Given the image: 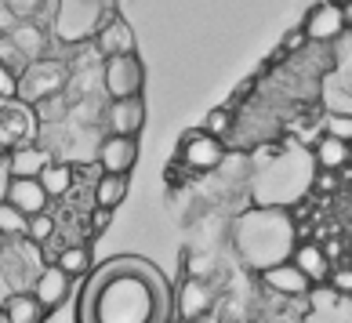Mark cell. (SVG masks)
Listing matches in <instances>:
<instances>
[{
    "label": "cell",
    "instance_id": "6da1fadb",
    "mask_svg": "<svg viewBox=\"0 0 352 323\" xmlns=\"http://www.w3.org/2000/svg\"><path fill=\"white\" fill-rule=\"evenodd\" d=\"M175 294L164 273L142 258H120L91 280L80 323H171Z\"/></svg>",
    "mask_w": 352,
    "mask_h": 323
},
{
    "label": "cell",
    "instance_id": "7a4b0ae2",
    "mask_svg": "<svg viewBox=\"0 0 352 323\" xmlns=\"http://www.w3.org/2000/svg\"><path fill=\"white\" fill-rule=\"evenodd\" d=\"M232 247L247 269L262 276L265 269L291 262L298 247V225L283 208H251L232 222Z\"/></svg>",
    "mask_w": 352,
    "mask_h": 323
},
{
    "label": "cell",
    "instance_id": "3957f363",
    "mask_svg": "<svg viewBox=\"0 0 352 323\" xmlns=\"http://www.w3.org/2000/svg\"><path fill=\"white\" fill-rule=\"evenodd\" d=\"M316 157L302 146H283L272 157H265L254 167V208H283L291 211L294 203H302L312 186H316Z\"/></svg>",
    "mask_w": 352,
    "mask_h": 323
},
{
    "label": "cell",
    "instance_id": "277c9868",
    "mask_svg": "<svg viewBox=\"0 0 352 323\" xmlns=\"http://www.w3.org/2000/svg\"><path fill=\"white\" fill-rule=\"evenodd\" d=\"M113 15L106 0H55L51 15V36L62 47H80L98 36V30Z\"/></svg>",
    "mask_w": 352,
    "mask_h": 323
},
{
    "label": "cell",
    "instance_id": "5b68a950",
    "mask_svg": "<svg viewBox=\"0 0 352 323\" xmlns=\"http://www.w3.org/2000/svg\"><path fill=\"white\" fill-rule=\"evenodd\" d=\"M69 80H73V73H69L66 58H55V55L36 58L19 73V98L25 102V106H41L44 98L66 95Z\"/></svg>",
    "mask_w": 352,
    "mask_h": 323
},
{
    "label": "cell",
    "instance_id": "8992f818",
    "mask_svg": "<svg viewBox=\"0 0 352 323\" xmlns=\"http://www.w3.org/2000/svg\"><path fill=\"white\" fill-rule=\"evenodd\" d=\"M36 131H41V120L33 106H25L22 98H0V153L33 146Z\"/></svg>",
    "mask_w": 352,
    "mask_h": 323
},
{
    "label": "cell",
    "instance_id": "52a82bcc",
    "mask_svg": "<svg viewBox=\"0 0 352 323\" xmlns=\"http://www.w3.org/2000/svg\"><path fill=\"white\" fill-rule=\"evenodd\" d=\"M146 87V66L138 55H116L102 62V91L109 102L116 98H138Z\"/></svg>",
    "mask_w": 352,
    "mask_h": 323
},
{
    "label": "cell",
    "instance_id": "ba28073f",
    "mask_svg": "<svg viewBox=\"0 0 352 323\" xmlns=\"http://www.w3.org/2000/svg\"><path fill=\"white\" fill-rule=\"evenodd\" d=\"M178 157H182V164H186L189 171L211 175V171H218V167L226 164V146H221V138L207 135L204 127H192V131L182 135Z\"/></svg>",
    "mask_w": 352,
    "mask_h": 323
},
{
    "label": "cell",
    "instance_id": "9c48e42d",
    "mask_svg": "<svg viewBox=\"0 0 352 323\" xmlns=\"http://www.w3.org/2000/svg\"><path fill=\"white\" fill-rule=\"evenodd\" d=\"M302 30L309 36V44H334L338 36L349 30L342 4H338V0H320V4H312L302 19Z\"/></svg>",
    "mask_w": 352,
    "mask_h": 323
},
{
    "label": "cell",
    "instance_id": "30bf717a",
    "mask_svg": "<svg viewBox=\"0 0 352 323\" xmlns=\"http://www.w3.org/2000/svg\"><path fill=\"white\" fill-rule=\"evenodd\" d=\"M302 323H352V298L331 291L327 283H323V287H312Z\"/></svg>",
    "mask_w": 352,
    "mask_h": 323
},
{
    "label": "cell",
    "instance_id": "8fae6325",
    "mask_svg": "<svg viewBox=\"0 0 352 323\" xmlns=\"http://www.w3.org/2000/svg\"><path fill=\"white\" fill-rule=\"evenodd\" d=\"M102 120H106L109 135L135 138L142 127H146V102H142V95L138 98H116L102 109Z\"/></svg>",
    "mask_w": 352,
    "mask_h": 323
},
{
    "label": "cell",
    "instance_id": "7c38bea8",
    "mask_svg": "<svg viewBox=\"0 0 352 323\" xmlns=\"http://www.w3.org/2000/svg\"><path fill=\"white\" fill-rule=\"evenodd\" d=\"M175 309L178 320H204L214 309V287L207 276H189L175 294Z\"/></svg>",
    "mask_w": 352,
    "mask_h": 323
},
{
    "label": "cell",
    "instance_id": "4fadbf2b",
    "mask_svg": "<svg viewBox=\"0 0 352 323\" xmlns=\"http://www.w3.org/2000/svg\"><path fill=\"white\" fill-rule=\"evenodd\" d=\"M138 164V138L124 135H106L98 146V167L106 175H131V167Z\"/></svg>",
    "mask_w": 352,
    "mask_h": 323
},
{
    "label": "cell",
    "instance_id": "5bb4252c",
    "mask_svg": "<svg viewBox=\"0 0 352 323\" xmlns=\"http://www.w3.org/2000/svg\"><path fill=\"white\" fill-rule=\"evenodd\" d=\"M262 287L291 302V298H309L312 283H309V276H305L294 262H283V265L265 269V273H262Z\"/></svg>",
    "mask_w": 352,
    "mask_h": 323
},
{
    "label": "cell",
    "instance_id": "9a60e30c",
    "mask_svg": "<svg viewBox=\"0 0 352 323\" xmlns=\"http://www.w3.org/2000/svg\"><path fill=\"white\" fill-rule=\"evenodd\" d=\"M15 51L25 62H36V58H47V47H51V25L47 22H15V30L8 33Z\"/></svg>",
    "mask_w": 352,
    "mask_h": 323
},
{
    "label": "cell",
    "instance_id": "2e32d148",
    "mask_svg": "<svg viewBox=\"0 0 352 323\" xmlns=\"http://www.w3.org/2000/svg\"><path fill=\"white\" fill-rule=\"evenodd\" d=\"M291 262H294V265L309 276L312 287H323V283L331 280V273H334L331 254L323 251V243H316V240H302V243H298L294 254H291Z\"/></svg>",
    "mask_w": 352,
    "mask_h": 323
},
{
    "label": "cell",
    "instance_id": "e0dca14e",
    "mask_svg": "<svg viewBox=\"0 0 352 323\" xmlns=\"http://www.w3.org/2000/svg\"><path fill=\"white\" fill-rule=\"evenodd\" d=\"M8 203L11 208H19L25 218H33V214H44L47 211V189L41 186V178H11V186H8Z\"/></svg>",
    "mask_w": 352,
    "mask_h": 323
},
{
    "label": "cell",
    "instance_id": "ac0fdd59",
    "mask_svg": "<svg viewBox=\"0 0 352 323\" xmlns=\"http://www.w3.org/2000/svg\"><path fill=\"white\" fill-rule=\"evenodd\" d=\"M95 47L102 58H116V55H135V33L120 15H109L106 25L95 36Z\"/></svg>",
    "mask_w": 352,
    "mask_h": 323
},
{
    "label": "cell",
    "instance_id": "d6986e66",
    "mask_svg": "<svg viewBox=\"0 0 352 323\" xmlns=\"http://www.w3.org/2000/svg\"><path fill=\"white\" fill-rule=\"evenodd\" d=\"M69 280L73 276H66L58 265H44L41 273H36V280H33V298L51 313V309H58L62 302L69 298Z\"/></svg>",
    "mask_w": 352,
    "mask_h": 323
},
{
    "label": "cell",
    "instance_id": "ffe728a7",
    "mask_svg": "<svg viewBox=\"0 0 352 323\" xmlns=\"http://www.w3.org/2000/svg\"><path fill=\"white\" fill-rule=\"evenodd\" d=\"M51 164V153L44 146H22L15 153H8V171L11 178H41L44 175V167Z\"/></svg>",
    "mask_w": 352,
    "mask_h": 323
},
{
    "label": "cell",
    "instance_id": "44dd1931",
    "mask_svg": "<svg viewBox=\"0 0 352 323\" xmlns=\"http://www.w3.org/2000/svg\"><path fill=\"white\" fill-rule=\"evenodd\" d=\"M0 313H4L8 323H44L47 309L33 298V291H15V294H8V298H4Z\"/></svg>",
    "mask_w": 352,
    "mask_h": 323
},
{
    "label": "cell",
    "instance_id": "7402d4cb",
    "mask_svg": "<svg viewBox=\"0 0 352 323\" xmlns=\"http://www.w3.org/2000/svg\"><path fill=\"white\" fill-rule=\"evenodd\" d=\"M312 157H316V167H320V171H345V167H352L349 142L331 138V135L316 138V146H312Z\"/></svg>",
    "mask_w": 352,
    "mask_h": 323
},
{
    "label": "cell",
    "instance_id": "603a6c76",
    "mask_svg": "<svg viewBox=\"0 0 352 323\" xmlns=\"http://www.w3.org/2000/svg\"><path fill=\"white\" fill-rule=\"evenodd\" d=\"M124 197H127V175H106L102 171L98 182H95V208L116 211L124 203Z\"/></svg>",
    "mask_w": 352,
    "mask_h": 323
},
{
    "label": "cell",
    "instance_id": "cb8c5ba5",
    "mask_svg": "<svg viewBox=\"0 0 352 323\" xmlns=\"http://www.w3.org/2000/svg\"><path fill=\"white\" fill-rule=\"evenodd\" d=\"M41 186L47 189L51 200L66 197V192L73 189V164H66V160H51V164L44 167V175H41Z\"/></svg>",
    "mask_w": 352,
    "mask_h": 323
},
{
    "label": "cell",
    "instance_id": "d4e9b609",
    "mask_svg": "<svg viewBox=\"0 0 352 323\" xmlns=\"http://www.w3.org/2000/svg\"><path fill=\"white\" fill-rule=\"evenodd\" d=\"M55 265H58L66 276H84L87 269H91V251L84 247V243H73V247H62V251H58V258H55Z\"/></svg>",
    "mask_w": 352,
    "mask_h": 323
},
{
    "label": "cell",
    "instance_id": "484cf974",
    "mask_svg": "<svg viewBox=\"0 0 352 323\" xmlns=\"http://www.w3.org/2000/svg\"><path fill=\"white\" fill-rule=\"evenodd\" d=\"M30 229V218H25L19 208H11L8 200H0V240H19Z\"/></svg>",
    "mask_w": 352,
    "mask_h": 323
},
{
    "label": "cell",
    "instance_id": "4316f807",
    "mask_svg": "<svg viewBox=\"0 0 352 323\" xmlns=\"http://www.w3.org/2000/svg\"><path fill=\"white\" fill-rule=\"evenodd\" d=\"M36 109V120L41 124H62L69 116V95H55V98H44Z\"/></svg>",
    "mask_w": 352,
    "mask_h": 323
},
{
    "label": "cell",
    "instance_id": "83f0119b",
    "mask_svg": "<svg viewBox=\"0 0 352 323\" xmlns=\"http://www.w3.org/2000/svg\"><path fill=\"white\" fill-rule=\"evenodd\" d=\"M19 22H41L47 15V0H4Z\"/></svg>",
    "mask_w": 352,
    "mask_h": 323
},
{
    "label": "cell",
    "instance_id": "f1b7e54d",
    "mask_svg": "<svg viewBox=\"0 0 352 323\" xmlns=\"http://www.w3.org/2000/svg\"><path fill=\"white\" fill-rule=\"evenodd\" d=\"M25 236L44 247V243L55 236V218H51L47 211H44V214H33V218H30V229H25Z\"/></svg>",
    "mask_w": 352,
    "mask_h": 323
},
{
    "label": "cell",
    "instance_id": "f546056e",
    "mask_svg": "<svg viewBox=\"0 0 352 323\" xmlns=\"http://www.w3.org/2000/svg\"><path fill=\"white\" fill-rule=\"evenodd\" d=\"M323 135L352 142V116L349 113H327V127H323Z\"/></svg>",
    "mask_w": 352,
    "mask_h": 323
},
{
    "label": "cell",
    "instance_id": "4dcf8cb0",
    "mask_svg": "<svg viewBox=\"0 0 352 323\" xmlns=\"http://www.w3.org/2000/svg\"><path fill=\"white\" fill-rule=\"evenodd\" d=\"M229 124H232V113L226 109V106H218V109H211L207 113V120H204V131L207 135H214V138H221L229 131Z\"/></svg>",
    "mask_w": 352,
    "mask_h": 323
},
{
    "label": "cell",
    "instance_id": "1f68e13d",
    "mask_svg": "<svg viewBox=\"0 0 352 323\" xmlns=\"http://www.w3.org/2000/svg\"><path fill=\"white\" fill-rule=\"evenodd\" d=\"M327 287L338 291V294H345V298H352V265H338L331 280H327Z\"/></svg>",
    "mask_w": 352,
    "mask_h": 323
},
{
    "label": "cell",
    "instance_id": "d6a6232c",
    "mask_svg": "<svg viewBox=\"0 0 352 323\" xmlns=\"http://www.w3.org/2000/svg\"><path fill=\"white\" fill-rule=\"evenodd\" d=\"M0 98H19V73L0 62Z\"/></svg>",
    "mask_w": 352,
    "mask_h": 323
},
{
    "label": "cell",
    "instance_id": "836d02e7",
    "mask_svg": "<svg viewBox=\"0 0 352 323\" xmlns=\"http://www.w3.org/2000/svg\"><path fill=\"white\" fill-rule=\"evenodd\" d=\"M305 44H309V36H305L302 25H298V30H291V33L283 36V51H291V55H298V51H302Z\"/></svg>",
    "mask_w": 352,
    "mask_h": 323
},
{
    "label": "cell",
    "instance_id": "e575fe53",
    "mask_svg": "<svg viewBox=\"0 0 352 323\" xmlns=\"http://www.w3.org/2000/svg\"><path fill=\"white\" fill-rule=\"evenodd\" d=\"M109 222H113V211L109 208H95V211H91V232H95V236H98V232H106Z\"/></svg>",
    "mask_w": 352,
    "mask_h": 323
},
{
    "label": "cell",
    "instance_id": "d590c367",
    "mask_svg": "<svg viewBox=\"0 0 352 323\" xmlns=\"http://www.w3.org/2000/svg\"><path fill=\"white\" fill-rule=\"evenodd\" d=\"M338 175H342V171H316V186H312V189H316V192L334 189L338 186Z\"/></svg>",
    "mask_w": 352,
    "mask_h": 323
},
{
    "label": "cell",
    "instance_id": "8d00e7d4",
    "mask_svg": "<svg viewBox=\"0 0 352 323\" xmlns=\"http://www.w3.org/2000/svg\"><path fill=\"white\" fill-rule=\"evenodd\" d=\"M15 22H19V19L11 15V8L4 4V0H0V36H8L11 30H15Z\"/></svg>",
    "mask_w": 352,
    "mask_h": 323
},
{
    "label": "cell",
    "instance_id": "74e56055",
    "mask_svg": "<svg viewBox=\"0 0 352 323\" xmlns=\"http://www.w3.org/2000/svg\"><path fill=\"white\" fill-rule=\"evenodd\" d=\"M8 186H11V171H8V153H0V200H8Z\"/></svg>",
    "mask_w": 352,
    "mask_h": 323
},
{
    "label": "cell",
    "instance_id": "f35d334b",
    "mask_svg": "<svg viewBox=\"0 0 352 323\" xmlns=\"http://www.w3.org/2000/svg\"><path fill=\"white\" fill-rule=\"evenodd\" d=\"M342 11H345V25L352 30V0H342Z\"/></svg>",
    "mask_w": 352,
    "mask_h": 323
},
{
    "label": "cell",
    "instance_id": "ab89813d",
    "mask_svg": "<svg viewBox=\"0 0 352 323\" xmlns=\"http://www.w3.org/2000/svg\"><path fill=\"white\" fill-rule=\"evenodd\" d=\"M178 323H197V320H178Z\"/></svg>",
    "mask_w": 352,
    "mask_h": 323
},
{
    "label": "cell",
    "instance_id": "60d3db41",
    "mask_svg": "<svg viewBox=\"0 0 352 323\" xmlns=\"http://www.w3.org/2000/svg\"><path fill=\"white\" fill-rule=\"evenodd\" d=\"M0 323H8V320H4V313H0Z\"/></svg>",
    "mask_w": 352,
    "mask_h": 323
},
{
    "label": "cell",
    "instance_id": "b9f144b4",
    "mask_svg": "<svg viewBox=\"0 0 352 323\" xmlns=\"http://www.w3.org/2000/svg\"><path fill=\"white\" fill-rule=\"evenodd\" d=\"M349 157H352V142H349Z\"/></svg>",
    "mask_w": 352,
    "mask_h": 323
}]
</instances>
